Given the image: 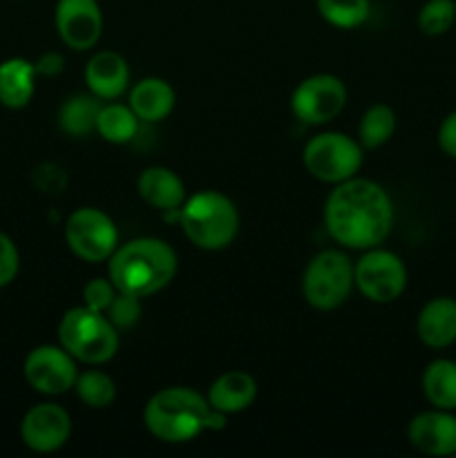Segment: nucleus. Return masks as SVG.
<instances>
[{"label": "nucleus", "mask_w": 456, "mask_h": 458, "mask_svg": "<svg viewBox=\"0 0 456 458\" xmlns=\"http://www.w3.org/2000/svg\"><path fill=\"white\" fill-rule=\"evenodd\" d=\"M130 107L139 121L146 123L164 121L174 110V89L164 79L148 76L139 81L130 92Z\"/></svg>", "instance_id": "6ab92c4d"}, {"label": "nucleus", "mask_w": 456, "mask_h": 458, "mask_svg": "<svg viewBox=\"0 0 456 458\" xmlns=\"http://www.w3.org/2000/svg\"><path fill=\"white\" fill-rule=\"evenodd\" d=\"M456 22V3L452 0H429L418 13V27L427 36H441Z\"/></svg>", "instance_id": "bb28decb"}, {"label": "nucleus", "mask_w": 456, "mask_h": 458, "mask_svg": "<svg viewBox=\"0 0 456 458\" xmlns=\"http://www.w3.org/2000/svg\"><path fill=\"white\" fill-rule=\"evenodd\" d=\"M72 437V419L61 405L40 403L31 407L21 423V438L31 452L52 454L58 452Z\"/></svg>", "instance_id": "f8f14e48"}, {"label": "nucleus", "mask_w": 456, "mask_h": 458, "mask_svg": "<svg viewBox=\"0 0 456 458\" xmlns=\"http://www.w3.org/2000/svg\"><path fill=\"white\" fill-rule=\"evenodd\" d=\"M416 334L420 343L432 349H445L456 343V300L445 295L429 300L418 313Z\"/></svg>", "instance_id": "dca6fc26"}, {"label": "nucleus", "mask_w": 456, "mask_h": 458, "mask_svg": "<svg viewBox=\"0 0 456 458\" xmlns=\"http://www.w3.org/2000/svg\"><path fill=\"white\" fill-rule=\"evenodd\" d=\"M258 398V383L246 371H226L208 389V403L224 414H240Z\"/></svg>", "instance_id": "a211bd4d"}, {"label": "nucleus", "mask_w": 456, "mask_h": 458, "mask_svg": "<svg viewBox=\"0 0 456 458\" xmlns=\"http://www.w3.org/2000/svg\"><path fill=\"white\" fill-rule=\"evenodd\" d=\"M423 394L436 410H456V362L434 360L423 374Z\"/></svg>", "instance_id": "412c9836"}, {"label": "nucleus", "mask_w": 456, "mask_h": 458, "mask_svg": "<svg viewBox=\"0 0 456 458\" xmlns=\"http://www.w3.org/2000/svg\"><path fill=\"white\" fill-rule=\"evenodd\" d=\"M139 116L134 114L132 107H125L121 103H110L103 106L97 119V132L110 143H130L137 137Z\"/></svg>", "instance_id": "5701e85b"}, {"label": "nucleus", "mask_w": 456, "mask_h": 458, "mask_svg": "<svg viewBox=\"0 0 456 458\" xmlns=\"http://www.w3.org/2000/svg\"><path fill=\"white\" fill-rule=\"evenodd\" d=\"M325 226L344 249L367 250L383 244L393 226V204L369 179L335 183L325 204Z\"/></svg>", "instance_id": "f257e3e1"}, {"label": "nucleus", "mask_w": 456, "mask_h": 458, "mask_svg": "<svg viewBox=\"0 0 456 458\" xmlns=\"http://www.w3.org/2000/svg\"><path fill=\"white\" fill-rule=\"evenodd\" d=\"M36 65V72L43 76H56L63 72V56L56 52H49V54H43V56L38 58V63H34Z\"/></svg>", "instance_id": "2f4dec72"}, {"label": "nucleus", "mask_w": 456, "mask_h": 458, "mask_svg": "<svg viewBox=\"0 0 456 458\" xmlns=\"http://www.w3.org/2000/svg\"><path fill=\"white\" fill-rule=\"evenodd\" d=\"M353 284L371 302H393L407 286V268L396 253L374 246L353 267Z\"/></svg>", "instance_id": "1a4fd4ad"}, {"label": "nucleus", "mask_w": 456, "mask_h": 458, "mask_svg": "<svg viewBox=\"0 0 456 458\" xmlns=\"http://www.w3.org/2000/svg\"><path fill=\"white\" fill-rule=\"evenodd\" d=\"M101 98L98 97H72L70 101H65L58 112V125L65 134L72 137H85V134L94 132L97 130V119L98 112H101Z\"/></svg>", "instance_id": "4be33fe9"}, {"label": "nucleus", "mask_w": 456, "mask_h": 458, "mask_svg": "<svg viewBox=\"0 0 456 458\" xmlns=\"http://www.w3.org/2000/svg\"><path fill=\"white\" fill-rule=\"evenodd\" d=\"M65 242L83 262H106L119 246L114 222L98 208H79L67 217Z\"/></svg>", "instance_id": "6e6552de"}, {"label": "nucleus", "mask_w": 456, "mask_h": 458, "mask_svg": "<svg viewBox=\"0 0 456 458\" xmlns=\"http://www.w3.org/2000/svg\"><path fill=\"white\" fill-rule=\"evenodd\" d=\"M116 286L112 284V280L107 277V280H103V277H97V280L88 282L83 289V304L88 309H92V311H98V313H106L107 307L112 304V300H114L116 295Z\"/></svg>", "instance_id": "c85d7f7f"}, {"label": "nucleus", "mask_w": 456, "mask_h": 458, "mask_svg": "<svg viewBox=\"0 0 456 458\" xmlns=\"http://www.w3.org/2000/svg\"><path fill=\"white\" fill-rule=\"evenodd\" d=\"M54 21L63 43L76 52L94 47L101 38L103 13L97 0H58Z\"/></svg>", "instance_id": "ddd939ff"}, {"label": "nucleus", "mask_w": 456, "mask_h": 458, "mask_svg": "<svg viewBox=\"0 0 456 458\" xmlns=\"http://www.w3.org/2000/svg\"><path fill=\"white\" fill-rule=\"evenodd\" d=\"M411 445L427 456H454L456 454V416L447 410L423 411L414 416L407 428Z\"/></svg>", "instance_id": "4468645a"}, {"label": "nucleus", "mask_w": 456, "mask_h": 458, "mask_svg": "<svg viewBox=\"0 0 456 458\" xmlns=\"http://www.w3.org/2000/svg\"><path fill=\"white\" fill-rule=\"evenodd\" d=\"M177 276V253L156 237H139L116 246L107 259V277L119 291L137 298L159 293Z\"/></svg>", "instance_id": "f03ea898"}, {"label": "nucleus", "mask_w": 456, "mask_h": 458, "mask_svg": "<svg viewBox=\"0 0 456 458\" xmlns=\"http://www.w3.org/2000/svg\"><path fill=\"white\" fill-rule=\"evenodd\" d=\"M106 313L116 329H130L141 318V298H137L132 293H125V291H116L114 300H112Z\"/></svg>", "instance_id": "cd10ccee"}, {"label": "nucleus", "mask_w": 456, "mask_h": 458, "mask_svg": "<svg viewBox=\"0 0 456 458\" xmlns=\"http://www.w3.org/2000/svg\"><path fill=\"white\" fill-rule=\"evenodd\" d=\"M18 268H21V255H18L16 244L12 237L0 233V289L16 280Z\"/></svg>", "instance_id": "c756f323"}, {"label": "nucleus", "mask_w": 456, "mask_h": 458, "mask_svg": "<svg viewBox=\"0 0 456 458\" xmlns=\"http://www.w3.org/2000/svg\"><path fill=\"white\" fill-rule=\"evenodd\" d=\"M165 217L177 219L183 235L201 250L226 249L240 228L235 204L217 191L195 192L190 199L183 201L182 208L168 210Z\"/></svg>", "instance_id": "20e7f679"}, {"label": "nucleus", "mask_w": 456, "mask_h": 458, "mask_svg": "<svg viewBox=\"0 0 456 458\" xmlns=\"http://www.w3.org/2000/svg\"><path fill=\"white\" fill-rule=\"evenodd\" d=\"M302 159L317 182L342 183L362 168V146L344 132H322L304 146Z\"/></svg>", "instance_id": "0eeeda50"}, {"label": "nucleus", "mask_w": 456, "mask_h": 458, "mask_svg": "<svg viewBox=\"0 0 456 458\" xmlns=\"http://www.w3.org/2000/svg\"><path fill=\"white\" fill-rule=\"evenodd\" d=\"M74 389L79 401L92 407V410L110 407L116 398L114 380L107 374H103V371H85V374H79Z\"/></svg>", "instance_id": "a878e982"}, {"label": "nucleus", "mask_w": 456, "mask_h": 458, "mask_svg": "<svg viewBox=\"0 0 456 458\" xmlns=\"http://www.w3.org/2000/svg\"><path fill=\"white\" fill-rule=\"evenodd\" d=\"M353 289V264L340 250H322L304 268L302 293L317 311L338 309Z\"/></svg>", "instance_id": "423d86ee"}, {"label": "nucleus", "mask_w": 456, "mask_h": 458, "mask_svg": "<svg viewBox=\"0 0 456 458\" xmlns=\"http://www.w3.org/2000/svg\"><path fill=\"white\" fill-rule=\"evenodd\" d=\"M347 103V88L334 74H313L304 79L291 97L295 119L307 125L329 123L342 112Z\"/></svg>", "instance_id": "9d476101"}, {"label": "nucleus", "mask_w": 456, "mask_h": 458, "mask_svg": "<svg viewBox=\"0 0 456 458\" xmlns=\"http://www.w3.org/2000/svg\"><path fill=\"white\" fill-rule=\"evenodd\" d=\"M316 3L320 16L340 30L360 27L369 18V0H316Z\"/></svg>", "instance_id": "393cba45"}, {"label": "nucleus", "mask_w": 456, "mask_h": 458, "mask_svg": "<svg viewBox=\"0 0 456 458\" xmlns=\"http://www.w3.org/2000/svg\"><path fill=\"white\" fill-rule=\"evenodd\" d=\"M58 343L67 353L85 365H103L119 352V329L106 313L74 307L65 311L58 325Z\"/></svg>", "instance_id": "39448f33"}, {"label": "nucleus", "mask_w": 456, "mask_h": 458, "mask_svg": "<svg viewBox=\"0 0 456 458\" xmlns=\"http://www.w3.org/2000/svg\"><path fill=\"white\" fill-rule=\"evenodd\" d=\"M393 130H396V114H393L392 107L384 106V103L371 106L362 114L360 125H358L360 146L367 150H376L393 137Z\"/></svg>", "instance_id": "b1692460"}, {"label": "nucleus", "mask_w": 456, "mask_h": 458, "mask_svg": "<svg viewBox=\"0 0 456 458\" xmlns=\"http://www.w3.org/2000/svg\"><path fill=\"white\" fill-rule=\"evenodd\" d=\"M22 374H25L27 385L45 396H61L70 392L79 378L76 358L54 344H40L31 349L22 365Z\"/></svg>", "instance_id": "9b49d317"}, {"label": "nucleus", "mask_w": 456, "mask_h": 458, "mask_svg": "<svg viewBox=\"0 0 456 458\" xmlns=\"http://www.w3.org/2000/svg\"><path fill=\"white\" fill-rule=\"evenodd\" d=\"M137 191L148 206L156 210H177L186 201V186L174 170L150 165L137 179Z\"/></svg>", "instance_id": "f3484780"}, {"label": "nucleus", "mask_w": 456, "mask_h": 458, "mask_svg": "<svg viewBox=\"0 0 456 458\" xmlns=\"http://www.w3.org/2000/svg\"><path fill=\"white\" fill-rule=\"evenodd\" d=\"M85 83L101 101H114L130 83V67L116 52H98L85 65Z\"/></svg>", "instance_id": "2eb2a0df"}, {"label": "nucleus", "mask_w": 456, "mask_h": 458, "mask_svg": "<svg viewBox=\"0 0 456 458\" xmlns=\"http://www.w3.org/2000/svg\"><path fill=\"white\" fill-rule=\"evenodd\" d=\"M36 65L27 58H7L0 63V103L21 110L31 101L36 89Z\"/></svg>", "instance_id": "aec40b11"}, {"label": "nucleus", "mask_w": 456, "mask_h": 458, "mask_svg": "<svg viewBox=\"0 0 456 458\" xmlns=\"http://www.w3.org/2000/svg\"><path fill=\"white\" fill-rule=\"evenodd\" d=\"M438 146L447 157L456 159V110L443 119L438 128Z\"/></svg>", "instance_id": "7c9ffc66"}, {"label": "nucleus", "mask_w": 456, "mask_h": 458, "mask_svg": "<svg viewBox=\"0 0 456 458\" xmlns=\"http://www.w3.org/2000/svg\"><path fill=\"white\" fill-rule=\"evenodd\" d=\"M208 398L188 387H165L156 392L143 410L148 432L164 443H188L208 429Z\"/></svg>", "instance_id": "7ed1b4c3"}]
</instances>
